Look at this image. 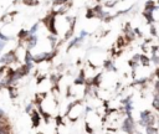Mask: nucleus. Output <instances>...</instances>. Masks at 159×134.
Listing matches in <instances>:
<instances>
[{
  "instance_id": "1",
  "label": "nucleus",
  "mask_w": 159,
  "mask_h": 134,
  "mask_svg": "<svg viewBox=\"0 0 159 134\" xmlns=\"http://www.w3.org/2000/svg\"><path fill=\"white\" fill-rule=\"evenodd\" d=\"M5 46V41H3V40H0V50H3V47Z\"/></svg>"
}]
</instances>
